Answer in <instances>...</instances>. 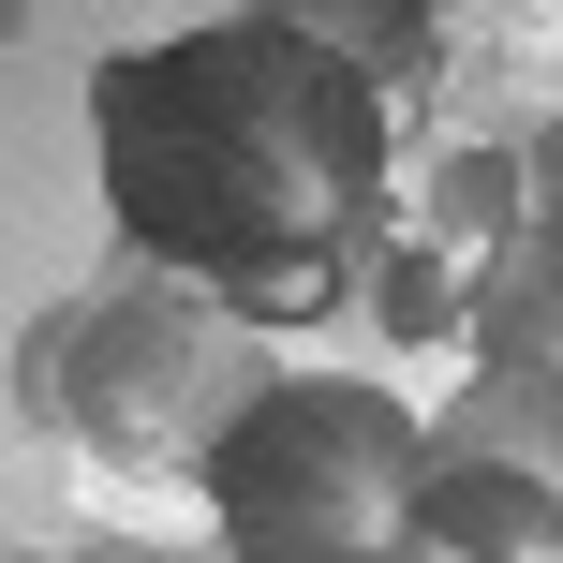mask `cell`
<instances>
[{"label":"cell","instance_id":"6da1fadb","mask_svg":"<svg viewBox=\"0 0 563 563\" xmlns=\"http://www.w3.org/2000/svg\"><path fill=\"white\" fill-rule=\"evenodd\" d=\"M104 208L134 267H178L238 327H327L400 223V119L297 15H208L89 75Z\"/></svg>","mask_w":563,"mask_h":563},{"label":"cell","instance_id":"7a4b0ae2","mask_svg":"<svg viewBox=\"0 0 563 563\" xmlns=\"http://www.w3.org/2000/svg\"><path fill=\"white\" fill-rule=\"evenodd\" d=\"M282 386L267 327H238L208 282L178 267H104L30 327V400L75 430L89 460H164V475H208L223 430Z\"/></svg>","mask_w":563,"mask_h":563},{"label":"cell","instance_id":"3957f363","mask_svg":"<svg viewBox=\"0 0 563 563\" xmlns=\"http://www.w3.org/2000/svg\"><path fill=\"white\" fill-rule=\"evenodd\" d=\"M430 489V416L356 371H282L208 460V519L223 563H400Z\"/></svg>","mask_w":563,"mask_h":563},{"label":"cell","instance_id":"277c9868","mask_svg":"<svg viewBox=\"0 0 563 563\" xmlns=\"http://www.w3.org/2000/svg\"><path fill=\"white\" fill-rule=\"evenodd\" d=\"M430 460H489V475H519V489L563 505V386L549 371H460L430 400Z\"/></svg>","mask_w":563,"mask_h":563},{"label":"cell","instance_id":"5b68a950","mask_svg":"<svg viewBox=\"0 0 563 563\" xmlns=\"http://www.w3.org/2000/svg\"><path fill=\"white\" fill-rule=\"evenodd\" d=\"M282 15H297L386 119H430V89H445V15H416V0H282Z\"/></svg>","mask_w":563,"mask_h":563},{"label":"cell","instance_id":"8992f818","mask_svg":"<svg viewBox=\"0 0 563 563\" xmlns=\"http://www.w3.org/2000/svg\"><path fill=\"white\" fill-rule=\"evenodd\" d=\"M460 341H475V371H549L563 386V223H519L505 253L475 267Z\"/></svg>","mask_w":563,"mask_h":563},{"label":"cell","instance_id":"52a82bcc","mask_svg":"<svg viewBox=\"0 0 563 563\" xmlns=\"http://www.w3.org/2000/svg\"><path fill=\"white\" fill-rule=\"evenodd\" d=\"M416 534H430V549H489V563H549V549H563V505L519 489V475H489V460H430Z\"/></svg>","mask_w":563,"mask_h":563},{"label":"cell","instance_id":"ba28073f","mask_svg":"<svg viewBox=\"0 0 563 563\" xmlns=\"http://www.w3.org/2000/svg\"><path fill=\"white\" fill-rule=\"evenodd\" d=\"M519 223H534V178H519V148H460V164L430 178V208H416V238H430L445 267H489Z\"/></svg>","mask_w":563,"mask_h":563},{"label":"cell","instance_id":"9c48e42d","mask_svg":"<svg viewBox=\"0 0 563 563\" xmlns=\"http://www.w3.org/2000/svg\"><path fill=\"white\" fill-rule=\"evenodd\" d=\"M460 311H475V267H445L416 223H400L386 267H371V327H386V341H460Z\"/></svg>","mask_w":563,"mask_h":563},{"label":"cell","instance_id":"30bf717a","mask_svg":"<svg viewBox=\"0 0 563 563\" xmlns=\"http://www.w3.org/2000/svg\"><path fill=\"white\" fill-rule=\"evenodd\" d=\"M519 178H534V223H563V119H534V134H519Z\"/></svg>","mask_w":563,"mask_h":563},{"label":"cell","instance_id":"8fae6325","mask_svg":"<svg viewBox=\"0 0 563 563\" xmlns=\"http://www.w3.org/2000/svg\"><path fill=\"white\" fill-rule=\"evenodd\" d=\"M400 563H489V549H430V534H416V549H400ZM549 563H563V549H549Z\"/></svg>","mask_w":563,"mask_h":563}]
</instances>
